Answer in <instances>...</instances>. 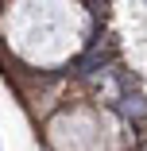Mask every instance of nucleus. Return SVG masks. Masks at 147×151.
<instances>
[{
    "label": "nucleus",
    "instance_id": "1",
    "mask_svg": "<svg viewBox=\"0 0 147 151\" xmlns=\"http://www.w3.org/2000/svg\"><path fill=\"white\" fill-rule=\"evenodd\" d=\"M124 112H128V116H147V105H143L139 97H128V101H124Z\"/></svg>",
    "mask_w": 147,
    "mask_h": 151
}]
</instances>
